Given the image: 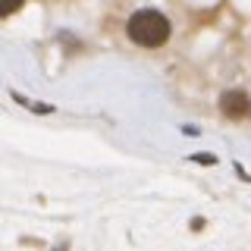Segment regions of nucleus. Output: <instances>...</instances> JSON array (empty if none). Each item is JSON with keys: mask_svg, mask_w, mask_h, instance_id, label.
I'll list each match as a JSON object with an SVG mask.
<instances>
[{"mask_svg": "<svg viewBox=\"0 0 251 251\" xmlns=\"http://www.w3.org/2000/svg\"><path fill=\"white\" fill-rule=\"evenodd\" d=\"M126 31H129V38L141 47H160V44H167V38H170V19L157 10H138L129 19Z\"/></svg>", "mask_w": 251, "mask_h": 251, "instance_id": "nucleus-1", "label": "nucleus"}, {"mask_svg": "<svg viewBox=\"0 0 251 251\" xmlns=\"http://www.w3.org/2000/svg\"><path fill=\"white\" fill-rule=\"evenodd\" d=\"M220 110H223L229 120H242L248 113V94L245 91H226L223 100H220Z\"/></svg>", "mask_w": 251, "mask_h": 251, "instance_id": "nucleus-2", "label": "nucleus"}, {"mask_svg": "<svg viewBox=\"0 0 251 251\" xmlns=\"http://www.w3.org/2000/svg\"><path fill=\"white\" fill-rule=\"evenodd\" d=\"M22 3H25V0H0V19H3V16H13Z\"/></svg>", "mask_w": 251, "mask_h": 251, "instance_id": "nucleus-3", "label": "nucleus"}]
</instances>
